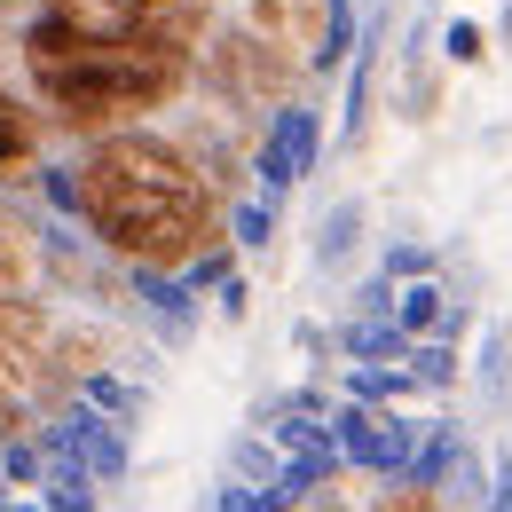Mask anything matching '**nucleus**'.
Here are the masks:
<instances>
[{"mask_svg": "<svg viewBox=\"0 0 512 512\" xmlns=\"http://www.w3.org/2000/svg\"><path fill=\"white\" fill-rule=\"evenodd\" d=\"M79 229L127 276H190L229 237V197L213 190L205 158L174 134L111 127L79 150Z\"/></svg>", "mask_w": 512, "mask_h": 512, "instance_id": "f257e3e1", "label": "nucleus"}, {"mask_svg": "<svg viewBox=\"0 0 512 512\" xmlns=\"http://www.w3.org/2000/svg\"><path fill=\"white\" fill-rule=\"evenodd\" d=\"M16 56L32 71V95L64 119L71 134H111L142 127L150 111L182 103V87L197 79V56L134 32V24H79L64 8H32L16 32Z\"/></svg>", "mask_w": 512, "mask_h": 512, "instance_id": "f03ea898", "label": "nucleus"}, {"mask_svg": "<svg viewBox=\"0 0 512 512\" xmlns=\"http://www.w3.org/2000/svg\"><path fill=\"white\" fill-rule=\"evenodd\" d=\"M197 71H205V87L229 103V111H276V103H292V87H300V56L284 48V40H268V32H253L245 16L237 24H221L213 40H205V56H197Z\"/></svg>", "mask_w": 512, "mask_h": 512, "instance_id": "7ed1b4c3", "label": "nucleus"}, {"mask_svg": "<svg viewBox=\"0 0 512 512\" xmlns=\"http://www.w3.org/2000/svg\"><path fill=\"white\" fill-rule=\"evenodd\" d=\"M323 111L316 103H276L268 119H260V142H253V190L268 197H292L300 182H316V166H323Z\"/></svg>", "mask_w": 512, "mask_h": 512, "instance_id": "20e7f679", "label": "nucleus"}, {"mask_svg": "<svg viewBox=\"0 0 512 512\" xmlns=\"http://www.w3.org/2000/svg\"><path fill=\"white\" fill-rule=\"evenodd\" d=\"M331 434H339V457H347L355 473H371V481L410 473V457H418V442H426V426H410V410L355 402V394L331 410Z\"/></svg>", "mask_w": 512, "mask_h": 512, "instance_id": "39448f33", "label": "nucleus"}, {"mask_svg": "<svg viewBox=\"0 0 512 512\" xmlns=\"http://www.w3.org/2000/svg\"><path fill=\"white\" fill-rule=\"evenodd\" d=\"M40 276H48V229L16 197H0V300L8 292H40Z\"/></svg>", "mask_w": 512, "mask_h": 512, "instance_id": "423d86ee", "label": "nucleus"}, {"mask_svg": "<svg viewBox=\"0 0 512 512\" xmlns=\"http://www.w3.org/2000/svg\"><path fill=\"white\" fill-rule=\"evenodd\" d=\"M355 48H363V16H355V0H308L300 64H308V71H339Z\"/></svg>", "mask_w": 512, "mask_h": 512, "instance_id": "0eeeda50", "label": "nucleus"}, {"mask_svg": "<svg viewBox=\"0 0 512 512\" xmlns=\"http://www.w3.org/2000/svg\"><path fill=\"white\" fill-rule=\"evenodd\" d=\"M386 316L402 323V339H457L465 316H457V300H449L442 276H410V284H394V308Z\"/></svg>", "mask_w": 512, "mask_h": 512, "instance_id": "6e6552de", "label": "nucleus"}, {"mask_svg": "<svg viewBox=\"0 0 512 512\" xmlns=\"http://www.w3.org/2000/svg\"><path fill=\"white\" fill-rule=\"evenodd\" d=\"M134 300H142V316L158 323L174 347L197 331V308H205V284L197 276H134Z\"/></svg>", "mask_w": 512, "mask_h": 512, "instance_id": "1a4fd4ad", "label": "nucleus"}, {"mask_svg": "<svg viewBox=\"0 0 512 512\" xmlns=\"http://www.w3.org/2000/svg\"><path fill=\"white\" fill-rule=\"evenodd\" d=\"M442 48H434V64H426V40L410 32L402 40V79H394V103H402V119H418V127H434L442 119Z\"/></svg>", "mask_w": 512, "mask_h": 512, "instance_id": "9d476101", "label": "nucleus"}, {"mask_svg": "<svg viewBox=\"0 0 512 512\" xmlns=\"http://www.w3.org/2000/svg\"><path fill=\"white\" fill-rule=\"evenodd\" d=\"M379 40H386V16L363 32V48L347 56V150L371 134V111H379V56H386Z\"/></svg>", "mask_w": 512, "mask_h": 512, "instance_id": "9b49d317", "label": "nucleus"}, {"mask_svg": "<svg viewBox=\"0 0 512 512\" xmlns=\"http://www.w3.org/2000/svg\"><path fill=\"white\" fill-rule=\"evenodd\" d=\"M363 237H371V213H363L355 197H339V205H323V221H316V245H308V260H316L323 276H339L347 260L363 253Z\"/></svg>", "mask_w": 512, "mask_h": 512, "instance_id": "f8f14e48", "label": "nucleus"}, {"mask_svg": "<svg viewBox=\"0 0 512 512\" xmlns=\"http://www.w3.org/2000/svg\"><path fill=\"white\" fill-rule=\"evenodd\" d=\"M402 347L410 339L394 316H355V308L339 316V363H402Z\"/></svg>", "mask_w": 512, "mask_h": 512, "instance_id": "ddd939ff", "label": "nucleus"}, {"mask_svg": "<svg viewBox=\"0 0 512 512\" xmlns=\"http://www.w3.org/2000/svg\"><path fill=\"white\" fill-rule=\"evenodd\" d=\"M40 174V134H32V111L0 87V182H32Z\"/></svg>", "mask_w": 512, "mask_h": 512, "instance_id": "4468645a", "label": "nucleus"}, {"mask_svg": "<svg viewBox=\"0 0 512 512\" xmlns=\"http://www.w3.org/2000/svg\"><path fill=\"white\" fill-rule=\"evenodd\" d=\"M79 402H87L95 418H111V426H127V434H134V426H142V410H150V394H142V386H134V379H119L111 363L79 379Z\"/></svg>", "mask_w": 512, "mask_h": 512, "instance_id": "2eb2a0df", "label": "nucleus"}, {"mask_svg": "<svg viewBox=\"0 0 512 512\" xmlns=\"http://www.w3.org/2000/svg\"><path fill=\"white\" fill-rule=\"evenodd\" d=\"M402 371L426 386V394H457V386H465L457 339H410V347H402Z\"/></svg>", "mask_w": 512, "mask_h": 512, "instance_id": "dca6fc26", "label": "nucleus"}, {"mask_svg": "<svg viewBox=\"0 0 512 512\" xmlns=\"http://www.w3.org/2000/svg\"><path fill=\"white\" fill-rule=\"evenodd\" d=\"M229 473H237V481H253V489H292V481H284V449H276L268 426H253V434H237V442H229Z\"/></svg>", "mask_w": 512, "mask_h": 512, "instance_id": "f3484780", "label": "nucleus"}, {"mask_svg": "<svg viewBox=\"0 0 512 512\" xmlns=\"http://www.w3.org/2000/svg\"><path fill=\"white\" fill-rule=\"evenodd\" d=\"M473 386H481V402H489V410H512V323H489V331H481Z\"/></svg>", "mask_w": 512, "mask_h": 512, "instance_id": "a211bd4d", "label": "nucleus"}, {"mask_svg": "<svg viewBox=\"0 0 512 512\" xmlns=\"http://www.w3.org/2000/svg\"><path fill=\"white\" fill-rule=\"evenodd\" d=\"M276 221H284V197H229V237H237V253H268L276 245Z\"/></svg>", "mask_w": 512, "mask_h": 512, "instance_id": "6ab92c4d", "label": "nucleus"}, {"mask_svg": "<svg viewBox=\"0 0 512 512\" xmlns=\"http://www.w3.org/2000/svg\"><path fill=\"white\" fill-rule=\"evenodd\" d=\"M434 48H442V64H449V71H481V64H489V48H497V40H489V24H481V16H449Z\"/></svg>", "mask_w": 512, "mask_h": 512, "instance_id": "aec40b11", "label": "nucleus"}, {"mask_svg": "<svg viewBox=\"0 0 512 512\" xmlns=\"http://www.w3.org/2000/svg\"><path fill=\"white\" fill-rule=\"evenodd\" d=\"M40 497H48V512H103V481L79 473V465H56V473L40 481Z\"/></svg>", "mask_w": 512, "mask_h": 512, "instance_id": "412c9836", "label": "nucleus"}, {"mask_svg": "<svg viewBox=\"0 0 512 512\" xmlns=\"http://www.w3.org/2000/svg\"><path fill=\"white\" fill-rule=\"evenodd\" d=\"M292 497H300V489H253V481H237V473H229V481L205 497V512H284Z\"/></svg>", "mask_w": 512, "mask_h": 512, "instance_id": "4be33fe9", "label": "nucleus"}, {"mask_svg": "<svg viewBox=\"0 0 512 512\" xmlns=\"http://www.w3.org/2000/svg\"><path fill=\"white\" fill-rule=\"evenodd\" d=\"M379 268L394 276V284H410V276H434V245H410V237H394Z\"/></svg>", "mask_w": 512, "mask_h": 512, "instance_id": "5701e85b", "label": "nucleus"}, {"mask_svg": "<svg viewBox=\"0 0 512 512\" xmlns=\"http://www.w3.org/2000/svg\"><path fill=\"white\" fill-rule=\"evenodd\" d=\"M40 8H64V16H79V24H103V32L134 16V0H40Z\"/></svg>", "mask_w": 512, "mask_h": 512, "instance_id": "b1692460", "label": "nucleus"}, {"mask_svg": "<svg viewBox=\"0 0 512 512\" xmlns=\"http://www.w3.org/2000/svg\"><path fill=\"white\" fill-rule=\"evenodd\" d=\"M213 308H221V323H245V316H253V284H245V268H229V276L213 284Z\"/></svg>", "mask_w": 512, "mask_h": 512, "instance_id": "393cba45", "label": "nucleus"}, {"mask_svg": "<svg viewBox=\"0 0 512 512\" xmlns=\"http://www.w3.org/2000/svg\"><path fill=\"white\" fill-rule=\"evenodd\" d=\"M481 512H512V449H497V489H489Z\"/></svg>", "mask_w": 512, "mask_h": 512, "instance_id": "a878e982", "label": "nucleus"}, {"mask_svg": "<svg viewBox=\"0 0 512 512\" xmlns=\"http://www.w3.org/2000/svg\"><path fill=\"white\" fill-rule=\"evenodd\" d=\"M0 512H48L40 489H0Z\"/></svg>", "mask_w": 512, "mask_h": 512, "instance_id": "bb28decb", "label": "nucleus"}, {"mask_svg": "<svg viewBox=\"0 0 512 512\" xmlns=\"http://www.w3.org/2000/svg\"><path fill=\"white\" fill-rule=\"evenodd\" d=\"M497 40H505V48H512V0H505V24H497Z\"/></svg>", "mask_w": 512, "mask_h": 512, "instance_id": "cd10ccee", "label": "nucleus"}, {"mask_svg": "<svg viewBox=\"0 0 512 512\" xmlns=\"http://www.w3.org/2000/svg\"><path fill=\"white\" fill-rule=\"evenodd\" d=\"M465 8H505V0H465Z\"/></svg>", "mask_w": 512, "mask_h": 512, "instance_id": "c85d7f7f", "label": "nucleus"}, {"mask_svg": "<svg viewBox=\"0 0 512 512\" xmlns=\"http://www.w3.org/2000/svg\"><path fill=\"white\" fill-rule=\"evenodd\" d=\"M0 489H8V457H0Z\"/></svg>", "mask_w": 512, "mask_h": 512, "instance_id": "c756f323", "label": "nucleus"}]
</instances>
